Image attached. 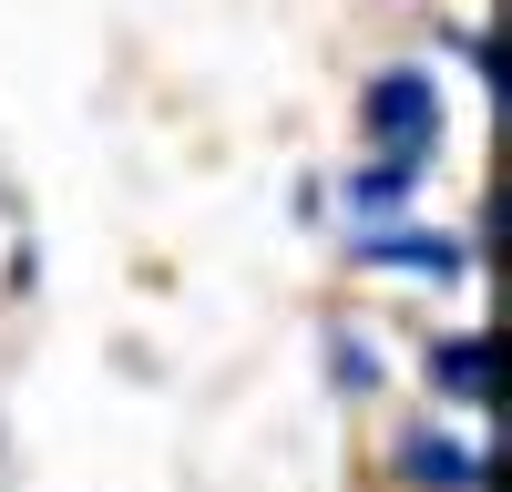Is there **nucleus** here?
Returning <instances> with one entry per match:
<instances>
[{"instance_id":"nucleus-5","label":"nucleus","mask_w":512,"mask_h":492,"mask_svg":"<svg viewBox=\"0 0 512 492\" xmlns=\"http://www.w3.org/2000/svg\"><path fill=\"white\" fill-rule=\"evenodd\" d=\"M431 380H441L451 400H482V339H451V349L431 359Z\"/></svg>"},{"instance_id":"nucleus-1","label":"nucleus","mask_w":512,"mask_h":492,"mask_svg":"<svg viewBox=\"0 0 512 492\" xmlns=\"http://www.w3.org/2000/svg\"><path fill=\"white\" fill-rule=\"evenodd\" d=\"M369 134H379V154H431L441 144V93L420 72H379L369 82Z\"/></svg>"},{"instance_id":"nucleus-4","label":"nucleus","mask_w":512,"mask_h":492,"mask_svg":"<svg viewBox=\"0 0 512 492\" xmlns=\"http://www.w3.org/2000/svg\"><path fill=\"white\" fill-rule=\"evenodd\" d=\"M369 257H379V267H441V277H451V267H461V246H451V236H379Z\"/></svg>"},{"instance_id":"nucleus-3","label":"nucleus","mask_w":512,"mask_h":492,"mask_svg":"<svg viewBox=\"0 0 512 492\" xmlns=\"http://www.w3.org/2000/svg\"><path fill=\"white\" fill-rule=\"evenodd\" d=\"M420 185V154H379V164H359V175H349V205H359V216H379V205H400Z\"/></svg>"},{"instance_id":"nucleus-2","label":"nucleus","mask_w":512,"mask_h":492,"mask_svg":"<svg viewBox=\"0 0 512 492\" xmlns=\"http://www.w3.org/2000/svg\"><path fill=\"white\" fill-rule=\"evenodd\" d=\"M400 472L431 482V492H482V462H472L451 431H410V441H400Z\"/></svg>"}]
</instances>
